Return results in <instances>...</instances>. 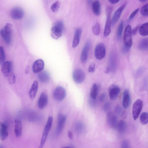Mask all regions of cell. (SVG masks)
<instances>
[{"instance_id":"6da1fadb","label":"cell","mask_w":148,"mask_h":148,"mask_svg":"<svg viewBox=\"0 0 148 148\" xmlns=\"http://www.w3.org/2000/svg\"><path fill=\"white\" fill-rule=\"evenodd\" d=\"M64 25L62 21H59L56 22L51 31V37L55 39H58L62 36L64 29Z\"/></svg>"},{"instance_id":"7402d4cb","label":"cell","mask_w":148,"mask_h":148,"mask_svg":"<svg viewBox=\"0 0 148 148\" xmlns=\"http://www.w3.org/2000/svg\"><path fill=\"white\" fill-rule=\"evenodd\" d=\"M38 88V83L37 80L34 81L33 82L29 92L30 99H34L36 95Z\"/></svg>"},{"instance_id":"4316f807","label":"cell","mask_w":148,"mask_h":148,"mask_svg":"<svg viewBox=\"0 0 148 148\" xmlns=\"http://www.w3.org/2000/svg\"><path fill=\"white\" fill-rule=\"evenodd\" d=\"M127 128V124L124 120H121L118 123L117 128L119 133L121 134L125 133L126 131Z\"/></svg>"},{"instance_id":"30bf717a","label":"cell","mask_w":148,"mask_h":148,"mask_svg":"<svg viewBox=\"0 0 148 148\" xmlns=\"http://www.w3.org/2000/svg\"><path fill=\"white\" fill-rule=\"evenodd\" d=\"M106 119L108 124L112 129H115L117 128L118 124L116 116L112 113L109 112L107 115Z\"/></svg>"},{"instance_id":"bcb514c9","label":"cell","mask_w":148,"mask_h":148,"mask_svg":"<svg viewBox=\"0 0 148 148\" xmlns=\"http://www.w3.org/2000/svg\"><path fill=\"white\" fill-rule=\"evenodd\" d=\"M106 96V95L105 93H102L100 96L99 100L100 101H103L105 99Z\"/></svg>"},{"instance_id":"d590c367","label":"cell","mask_w":148,"mask_h":148,"mask_svg":"<svg viewBox=\"0 0 148 148\" xmlns=\"http://www.w3.org/2000/svg\"><path fill=\"white\" fill-rule=\"evenodd\" d=\"M60 6V3L59 1L54 2L51 6V10L54 12H57Z\"/></svg>"},{"instance_id":"e575fe53","label":"cell","mask_w":148,"mask_h":148,"mask_svg":"<svg viewBox=\"0 0 148 148\" xmlns=\"http://www.w3.org/2000/svg\"><path fill=\"white\" fill-rule=\"evenodd\" d=\"M140 13L144 16H148V3L143 5L140 9Z\"/></svg>"},{"instance_id":"8fae6325","label":"cell","mask_w":148,"mask_h":148,"mask_svg":"<svg viewBox=\"0 0 148 148\" xmlns=\"http://www.w3.org/2000/svg\"><path fill=\"white\" fill-rule=\"evenodd\" d=\"M107 16L104 29L103 35L105 37L108 36L111 32V20L110 18L112 9L109 8L107 9Z\"/></svg>"},{"instance_id":"681fc988","label":"cell","mask_w":148,"mask_h":148,"mask_svg":"<svg viewBox=\"0 0 148 148\" xmlns=\"http://www.w3.org/2000/svg\"><path fill=\"white\" fill-rule=\"evenodd\" d=\"M119 1V0H109L108 1L111 4H115L118 3Z\"/></svg>"},{"instance_id":"f6af8a7d","label":"cell","mask_w":148,"mask_h":148,"mask_svg":"<svg viewBox=\"0 0 148 148\" xmlns=\"http://www.w3.org/2000/svg\"><path fill=\"white\" fill-rule=\"evenodd\" d=\"M129 47L125 45L123 46L122 49V52L124 53H126L128 52L129 50Z\"/></svg>"},{"instance_id":"cb8c5ba5","label":"cell","mask_w":148,"mask_h":148,"mask_svg":"<svg viewBox=\"0 0 148 148\" xmlns=\"http://www.w3.org/2000/svg\"><path fill=\"white\" fill-rule=\"evenodd\" d=\"M22 130L21 122L19 120L16 119L15 120L14 132L16 137H19L21 136Z\"/></svg>"},{"instance_id":"d6986e66","label":"cell","mask_w":148,"mask_h":148,"mask_svg":"<svg viewBox=\"0 0 148 148\" xmlns=\"http://www.w3.org/2000/svg\"><path fill=\"white\" fill-rule=\"evenodd\" d=\"M44 67V63L41 59H38L34 62L32 66L33 72L35 73H38L42 71Z\"/></svg>"},{"instance_id":"7c38bea8","label":"cell","mask_w":148,"mask_h":148,"mask_svg":"<svg viewBox=\"0 0 148 148\" xmlns=\"http://www.w3.org/2000/svg\"><path fill=\"white\" fill-rule=\"evenodd\" d=\"M117 65V60L116 55L113 52L110 54L109 61V65L107 67L110 72H114L116 70Z\"/></svg>"},{"instance_id":"c3c4849f","label":"cell","mask_w":148,"mask_h":148,"mask_svg":"<svg viewBox=\"0 0 148 148\" xmlns=\"http://www.w3.org/2000/svg\"><path fill=\"white\" fill-rule=\"evenodd\" d=\"M68 136L70 139L72 138L73 134L72 132L70 130H68L67 132Z\"/></svg>"},{"instance_id":"277c9868","label":"cell","mask_w":148,"mask_h":148,"mask_svg":"<svg viewBox=\"0 0 148 148\" xmlns=\"http://www.w3.org/2000/svg\"><path fill=\"white\" fill-rule=\"evenodd\" d=\"M143 106L142 100L140 99L136 100L134 103L132 108V115L135 121L138 118Z\"/></svg>"},{"instance_id":"4fadbf2b","label":"cell","mask_w":148,"mask_h":148,"mask_svg":"<svg viewBox=\"0 0 148 148\" xmlns=\"http://www.w3.org/2000/svg\"><path fill=\"white\" fill-rule=\"evenodd\" d=\"M12 70L13 64L12 62L7 61L2 64L1 71L5 76L8 77L10 74L13 72Z\"/></svg>"},{"instance_id":"d4e9b609","label":"cell","mask_w":148,"mask_h":148,"mask_svg":"<svg viewBox=\"0 0 148 148\" xmlns=\"http://www.w3.org/2000/svg\"><path fill=\"white\" fill-rule=\"evenodd\" d=\"M92 10L93 12L96 15L98 16L101 14V5L99 1H94L92 4Z\"/></svg>"},{"instance_id":"60d3db41","label":"cell","mask_w":148,"mask_h":148,"mask_svg":"<svg viewBox=\"0 0 148 148\" xmlns=\"http://www.w3.org/2000/svg\"><path fill=\"white\" fill-rule=\"evenodd\" d=\"M83 128V125L82 123L81 122H78L77 123L76 125V130L78 131H80L82 130Z\"/></svg>"},{"instance_id":"2e32d148","label":"cell","mask_w":148,"mask_h":148,"mask_svg":"<svg viewBox=\"0 0 148 148\" xmlns=\"http://www.w3.org/2000/svg\"><path fill=\"white\" fill-rule=\"evenodd\" d=\"M120 92V89L117 86L113 84L110 86L109 89V94L110 98L112 100L116 99Z\"/></svg>"},{"instance_id":"816d5d0a","label":"cell","mask_w":148,"mask_h":148,"mask_svg":"<svg viewBox=\"0 0 148 148\" xmlns=\"http://www.w3.org/2000/svg\"><path fill=\"white\" fill-rule=\"evenodd\" d=\"M147 1V0H139L140 1V2H145L146 1Z\"/></svg>"},{"instance_id":"44dd1931","label":"cell","mask_w":148,"mask_h":148,"mask_svg":"<svg viewBox=\"0 0 148 148\" xmlns=\"http://www.w3.org/2000/svg\"><path fill=\"white\" fill-rule=\"evenodd\" d=\"M8 126L5 123H0V136L1 140L3 141L7 137L8 133Z\"/></svg>"},{"instance_id":"7dc6e473","label":"cell","mask_w":148,"mask_h":148,"mask_svg":"<svg viewBox=\"0 0 148 148\" xmlns=\"http://www.w3.org/2000/svg\"><path fill=\"white\" fill-rule=\"evenodd\" d=\"M138 27V26H137L132 30V34L133 35H135L136 34Z\"/></svg>"},{"instance_id":"ba28073f","label":"cell","mask_w":148,"mask_h":148,"mask_svg":"<svg viewBox=\"0 0 148 148\" xmlns=\"http://www.w3.org/2000/svg\"><path fill=\"white\" fill-rule=\"evenodd\" d=\"M106 53V48L103 44L100 43L96 45L95 50V56L97 59H102L105 57Z\"/></svg>"},{"instance_id":"ac0fdd59","label":"cell","mask_w":148,"mask_h":148,"mask_svg":"<svg viewBox=\"0 0 148 148\" xmlns=\"http://www.w3.org/2000/svg\"><path fill=\"white\" fill-rule=\"evenodd\" d=\"M126 5V4H123L115 11L111 20L112 25H115L118 21Z\"/></svg>"},{"instance_id":"5b68a950","label":"cell","mask_w":148,"mask_h":148,"mask_svg":"<svg viewBox=\"0 0 148 148\" xmlns=\"http://www.w3.org/2000/svg\"><path fill=\"white\" fill-rule=\"evenodd\" d=\"M132 30L131 27L130 25H128L126 27L123 36V40L124 45L130 47L132 44Z\"/></svg>"},{"instance_id":"9c48e42d","label":"cell","mask_w":148,"mask_h":148,"mask_svg":"<svg viewBox=\"0 0 148 148\" xmlns=\"http://www.w3.org/2000/svg\"><path fill=\"white\" fill-rule=\"evenodd\" d=\"M66 120V117L63 114L60 113L58 117L57 123L56 131V135L58 136L62 132Z\"/></svg>"},{"instance_id":"5bb4252c","label":"cell","mask_w":148,"mask_h":148,"mask_svg":"<svg viewBox=\"0 0 148 148\" xmlns=\"http://www.w3.org/2000/svg\"><path fill=\"white\" fill-rule=\"evenodd\" d=\"M10 15L13 19H20L23 16L24 12L23 10L20 7H14L11 10Z\"/></svg>"},{"instance_id":"f5cc1de1","label":"cell","mask_w":148,"mask_h":148,"mask_svg":"<svg viewBox=\"0 0 148 148\" xmlns=\"http://www.w3.org/2000/svg\"><path fill=\"white\" fill-rule=\"evenodd\" d=\"M0 148H4V147L2 145H0Z\"/></svg>"},{"instance_id":"3957f363","label":"cell","mask_w":148,"mask_h":148,"mask_svg":"<svg viewBox=\"0 0 148 148\" xmlns=\"http://www.w3.org/2000/svg\"><path fill=\"white\" fill-rule=\"evenodd\" d=\"M53 121V118L49 116L42 133L40 145L38 148H43L48 133L51 128Z\"/></svg>"},{"instance_id":"1f68e13d","label":"cell","mask_w":148,"mask_h":148,"mask_svg":"<svg viewBox=\"0 0 148 148\" xmlns=\"http://www.w3.org/2000/svg\"><path fill=\"white\" fill-rule=\"evenodd\" d=\"M123 21H122L120 23L117 29L116 36L118 39H120L121 36L123 28Z\"/></svg>"},{"instance_id":"9a60e30c","label":"cell","mask_w":148,"mask_h":148,"mask_svg":"<svg viewBox=\"0 0 148 148\" xmlns=\"http://www.w3.org/2000/svg\"><path fill=\"white\" fill-rule=\"evenodd\" d=\"M90 47V43L88 41L85 44L81 53L80 60L82 63H85L87 60Z\"/></svg>"},{"instance_id":"484cf974","label":"cell","mask_w":148,"mask_h":148,"mask_svg":"<svg viewBox=\"0 0 148 148\" xmlns=\"http://www.w3.org/2000/svg\"><path fill=\"white\" fill-rule=\"evenodd\" d=\"M39 80L43 83L48 82L50 80V76L47 72L44 71L40 73L38 75Z\"/></svg>"},{"instance_id":"f546056e","label":"cell","mask_w":148,"mask_h":148,"mask_svg":"<svg viewBox=\"0 0 148 148\" xmlns=\"http://www.w3.org/2000/svg\"><path fill=\"white\" fill-rule=\"evenodd\" d=\"M98 87L95 84H94L90 90V97L94 99H95L97 98L98 90Z\"/></svg>"},{"instance_id":"4dcf8cb0","label":"cell","mask_w":148,"mask_h":148,"mask_svg":"<svg viewBox=\"0 0 148 148\" xmlns=\"http://www.w3.org/2000/svg\"><path fill=\"white\" fill-rule=\"evenodd\" d=\"M140 121L143 125L146 124L148 123V113L143 112L140 116Z\"/></svg>"},{"instance_id":"83f0119b","label":"cell","mask_w":148,"mask_h":148,"mask_svg":"<svg viewBox=\"0 0 148 148\" xmlns=\"http://www.w3.org/2000/svg\"><path fill=\"white\" fill-rule=\"evenodd\" d=\"M138 47L139 49L143 51L148 50V38H144L140 40L139 42Z\"/></svg>"},{"instance_id":"52a82bcc","label":"cell","mask_w":148,"mask_h":148,"mask_svg":"<svg viewBox=\"0 0 148 148\" xmlns=\"http://www.w3.org/2000/svg\"><path fill=\"white\" fill-rule=\"evenodd\" d=\"M85 72L80 69H75L72 74L74 81L77 84H80L85 79Z\"/></svg>"},{"instance_id":"f35d334b","label":"cell","mask_w":148,"mask_h":148,"mask_svg":"<svg viewBox=\"0 0 148 148\" xmlns=\"http://www.w3.org/2000/svg\"><path fill=\"white\" fill-rule=\"evenodd\" d=\"M115 112L119 115L123 116H124V113L122 108L119 106H116L115 108Z\"/></svg>"},{"instance_id":"e0dca14e","label":"cell","mask_w":148,"mask_h":148,"mask_svg":"<svg viewBox=\"0 0 148 148\" xmlns=\"http://www.w3.org/2000/svg\"><path fill=\"white\" fill-rule=\"evenodd\" d=\"M48 102V97L46 93L42 92L38 101V108L42 109L44 108L47 104Z\"/></svg>"},{"instance_id":"d6a6232c","label":"cell","mask_w":148,"mask_h":148,"mask_svg":"<svg viewBox=\"0 0 148 148\" xmlns=\"http://www.w3.org/2000/svg\"><path fill=\"white\" fill-rule=\"evenodd\" d=\"M92 31L93 34L96 36L98 35L100 31V25L99 23H97L92 27Z\"/></svg>"},{"instance_id":"f907efd6","label":"cell","mask_w":148,"mask_h":148,"mask_svg":"<svg viewBox=\"0 0 148 148\" xmlns=\"http://www.w3.org/2000/svg\"><path fill=\"white\" fill-rule=\"evenodd\" d=\"M143 71V69L142 68H140L138 69L137 71V73L138 75L141 74Z\"/></svg>"},{"instance_id":"74e56055","label":"cell","mask_w":148,"mask_h":148,"mask_svg":"<svg viewBox=\"0 0 148 148\" xmlns=\"http://www.w3.org/2000/svg\"><path fill=\"white\" fill-rule=\"evenodd\" d=\"M121 148H131L129 141L127 140L122 141L121 144Z\"/></svg>"},{"instance_id":"b9f144b4","label":"cell","mask_w":148,"mask_h":148,"mask_svg":"<svg viewBox=\"0 0 148 148\" xmlns=\"http://www.w3.org/2000/svg\"><path fill=\"white\" fill-rule=\"evenodd\" d=\"M95 64L93 63L91 64L89 66L88 71L89 72L92 73L95 71Z\"/></svg>"},{"instance_id":"7bdbcfd3","label":"cell","mask_w":148,"mask_h":148,"mask_svg":"<svg viewBox=\"0 0 148 148\" xmlns=\"http://www.w3.org/2000/svg\"><path fill=\"white\" fill-rule=\"evenodd\" d=\"M139 10V9L138 8L135 10L131 14L130 16L129 19L130 20H132L135 16L137 14Z\"/></svg>"},{"instance_id":"f1b7e54d","label":"cell","mask_w":148,"mask_h":148,"mask_svg":"<svg viewBox=\"0 0 148 148\" xmlns=\"http://www.w3.org/2000/svg\"><path fill=\"white\" fill-rule=\"evenodd\" d=\"M139 32L142 36L148 35V22L143 24L139 28Z\"/></svg>"},{"instance_id":"ffe728a7","label":"cell","mask_w":148,"mask_h":148,"mask_svg":"<svg viewBox=\"0 0 148 148\" xmlns=\"http://www.w3.org/2000/svg\"><path fill=\"white\" fill-rule=\"evenodd\" d=\"M131 102V97L130 92L127 89H125L123 93L122 104L125 108L130 106Z\"/></svg>"},{"instance_id":"836d02e7","label":"cell","mask_w":148,"mask_h":148,"mask_svg":"<svg viewBox=\"0 0 148 148\" xmlns=\"http://www.w3.org/2000/svg\"><path fill=\"white\" fill-rule=\"evenodd\" d=\"M5 56L3 49L2 47H0V63L2 64L5 62Z\"/></svg>"},{"instance_id":"db71d44e","label":"cell","mask_w":148,"mask_h":148,"mask_svg":"<svg viewBox=\"0 0 148 148\" xmlns=\"http://www.w3.org/2000/svg\"><path fill=\"white\" fill-rule=\"evenodd\" d=\"M61 148H72L69 147H62Z\"/></svg>"},{"instance_id":"8d00e7d4","label":"cell","mask_w":148,"mask_h":148,"mask_svg":"<svg viewBox=\"0 0 148 148\" xmlns=\"http://www.w3.org/2000/svg\"><path fill=\"white\" fill-rule=\"evenodd\" d=\"M8 80L9 84L11 85L14 84L15 82V76L13 72L8 76Z\"/></svg>"},{"instance_id":"603a6c76","label":"cell","mask_w":148,"mask_h":148,"mask_svg":"<svg viewBox=\"0 0 148 148\" xmlns=\"http://www.w3.org/2000/svg\"><path fill=\"white\" fill-rule=\"evenodd\" d=\"M82 32V29L80 28H78L76 30L72 44L73 48L76 47L79 45Z\"/></svg>"},{"instance_id":"8992f818","label":"cell","mask_w":148,"mask_h":148,"mask_svg":"<svg viewBox=\"0 0 148 148\" xmlns=\"http://www.w3.org/2000/svg\"><path fill=\"white\" fill-rule=\"evenodd\" d=\"M66 95L65 89L60 86L56 87L54 90L53 97L54 99L57 101H61L65 97Z\"/></svg>"},{"instance_id":"ab89813d","label":"cell","mask_w":148,"mask_h":148,"mask_svg":"<svg viewBox=\"0 0 148 148\" xmlns=\"http://www.w3.org/2000/svg\"><path fill=\"white\" fill-rule=\"evenodd\" d=\"M90 106L92 108L94 107L96 105L95 99H94L90 97L88 100Z\"/></svg>"},{"instance_id":"7a4b0ae2","label":"cell","mask_w":148,"mask_h":148,"mask_svg":"<svg viewBox=\"0 0 148 148\" xmlns=\"http://www.w3.org/2000/svg\"><path fill=\"white\" fill-rule=\"evenodd\" d=\"M0 34L3 40L8 45L11 44L12 37V25L7 24L0 31Z\"/></svg>"},{"instance_id":"ee69618b","label":"cell","mask_w":148,"mask_h":148,"mask_svg":"<svg viewBox=\"0 0 148 148\" xmlns=\"http://www.w3.org/2000/svg\"><path fill=\"white\" fill-rule=\"evenodd\" d=\"M110 107V104L108 102L106 103L103 107V110L105 112H107L109 109Z\"/></svg>"}]
</instances>
